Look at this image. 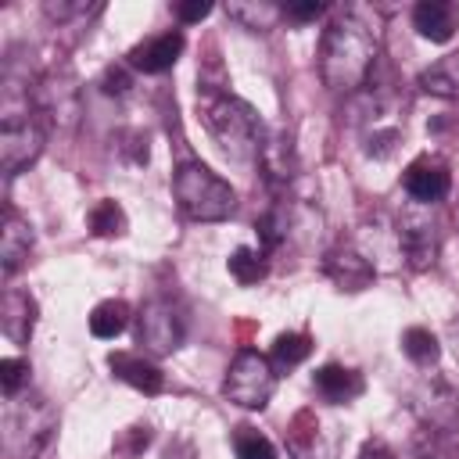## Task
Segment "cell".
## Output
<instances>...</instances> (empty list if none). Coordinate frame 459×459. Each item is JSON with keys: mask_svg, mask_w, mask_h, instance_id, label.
I'll return each mask as SVG.
<instances>
[{"mask_svg": "<svg viewBox=\"0 0 459 459\" xmlns=\"http://www.w3.org/2000/svg\"><path fill=\"white\" fill-rule=\"evenodd\" d=\"M380 14L366 4L341 7L319 39V75L333 93H355L369 82L373 65L380 57Z\"/></svg>", "mask_w": 459, "mask_h": 459, "instance_id": "cell-1", "label": "cell"}, {"mask_svg": "<svg viewBox=\"0 0 459 459\" xmlns=\"http://www.w3.org/2000/svg\"><path fill=\"white\" fill-rule=\"evenodd\" d=\"M197 111H201V122L212 133V140L230 158L258 161L269 133H265L258 111L247 100H240V97H233V93H226L219 86H201L197 90Z\"/></svg>", "mask_w": 459, "mask_h": 459, "instance_id": "cell-2", "label": "cell"}, {"mask_svg": "<svg viewBox=\"0 0 459 459\" xmlns=\"http://www.w3.org/2000/svg\"><path fill=\"white\" fill-rule=\"evenodd\" d=\"M172 194H176V204L186 219L194 222H222L237 212V194L233 186L212 172L208 165L201 161H183L172 176Z\"/></svg>", "mask_w": 459, "mask_h": 459, "instance_id": "cell-3", "label": "cell"}, {"mask_svg": "<svg viewBox=\"0 0 459 459\" xmlns=\"http://www.w3.org/2000/svg\"><path fill=\"white\" fill-rule=\"evenodd\" d=\"M276 391V366L269 355L255 348H240L222 377V394L226 402L240 409H265Z\"/></svg>", "mask_w": 459, "mask_h": 459, "instance_id": "cell-4", "label": "cell"}, {"mask_svg": "<svg viewBox=\"0 0 459 459\" xmlns=\"http://www.w3.org/2000/svg\"><path fill=\"white\" fill-rule=\"evenodd\" d=\"M32 108L47 118L54 129H75L82 118V86L72 65L47 68L32 86Z\"/></svg>", "mask_w": 459, "mask_h": 459, "instance_id": "cell-5", "label": "cell"}, {"mask_svg": "<svg viewBox=\"0 0 459 459\" xmlns=\"http://www.w3.org/2000/svg\"><path fill=\"white\" fill-rule=\"evenodd\" d=\"M57 430V409L47 398H25L7 420V459H36Z\"/></svg>", "mask_w": 459, "mask_h": 459, "instance_id": "cell-6", "label": "cell"}, {"mask_svg": "<svg viewBox=\"0 0 459 459\" xmlns=\"http://www.w3.org/2000/svg\"><path fill=\"white\" fill-rule=\"evenodd\" d=\"M43 126L29 111H4L0 122V169L4 176H18L43 154Z\"/></svg>", "mask_w": 459, "mask_h": 459, "instance_id": "cell-7", "label": "cell"}, {"mask_svg": "<svg viewBox=\"0 0 459 459\" xmlns=\"http://www.w3.org/2000/svg\"><path fill=\"white\" fill-rule=\"evenodd\" d=\"M183 333H186L183 316L165 298H151L136 316V341L151 355H172L183 344Z\"/></svg>", "mask_w": 459, "mask_h": 459, "instance_id": "cell-8", "label": "cell"}, {"mask_svg": "<svg viewBox=\"0 0 459 459\" xmlns=\"http://www.w3.org/2000/svg\"><path fill=\"white\" fill-rule=\"evenodd\" d=\"M398 247H402V258L409 269L423 273L437 262V251H441V233H437V222L423 212H405L398 219Z\"/></svg>", "mask_w": 459, "mask_h": 459, "instance_id": "cell-9", "label": "cell"}, {"mask_svg": "<svg viewBox=\"0 0 459 459\" xmlns=\"http://www.w3.org/2000/svg\"><path fill=\"white\" fill-rule=\"evenodd\" d=\"M323 276L337 287V290H366L373 280H377V265L373 258H366L359 247L351 244H333L326 255H323Z\"/></svg>", "mask_w": 459, "mask_h": 459, "instance_id": "cell-10", "label": "cell"}, {"mask_svg": "<svg viewBox=\"0 0 459 459\" xmlns=\"http://www.w3.org/2000/svg\"><path fill=\"white\" fill-rule=\"evenodd\" d=\"M183 47H186L183 32H179V29H169V32H158V36L136 43V47L126 54V65H129L133 72H143V75H161V72H169V68L179 61Z\"/></svg>", "mask_w": 459, "mask_h": 459, "instance_id": "cell-11", "label": "cell"}, {"mask_svg": "<svg viewBox=\"0 0 459 459\" xmlns=\"http://www.w3.org/2000/svg\"><path fill=\"white\" fill-rule=\"evenodd\" d=\"M402 186H405V194H409L416 204H437V201L448 194V186H452V172H448L445 161L423 154V158H416V161L405 169Z\"/></svg>", "mask_w": 459, "mask_h": 459, "instance_id": "cell-12", "label": "cell"}, {"mask_svg": "<svg viewBox=\"0 0 459 459\" xmlns=\"http://www.w3.org/2000/svg\"><path fill=\"white\" fill-rule=\"evenodd\" d=\"M312 387L323 402L330 405H348L355 402L362 391H366V380L359 369H348V366H337V362H326L312 373Z\"/></svg>", "mask_w": 459, "mask_h": 459, "instance_id": "cell-13", "label": "cell"}, {"mask_svg": "<svg viewBox=\"0 0 459 459\" xmlns=\"http://www.w3.org/2000/svg\"><path fill=\"white\" fill-rule=\"evenodd\" d=\"M412 25L430 43H448L459 29V4L452 0H420L412 7Z\"/></svg>", "mask_w": 459, "mask_h": 459, "instance_id": "cell-14", "label": "cell"}, {"mask_svg": "<svg viewBox=\"0 0 459 459\" xmlns=\"http://www.w3.org/2000/svg\"><path fill=\"white\" fill-rule=\"evenodd\" d=\"M32 251V226L29 219H22L14 208L4 212V233H0V269L4 276H14Z\"/></svg>", "mask_w": 459, "mask_h": 459, "instance_id": "cell-15", "label": "cell"}, {"mask_svg": "<svg viewBox=\"0 0 459 459\" xmlns=\"http://www.w3.org/2000/svg\"><path fill=\"white\" fill-rule=\"evenodd\" d=\"M108 366H111V373H115L122 384H129V387H136V391H143V394H158V391L165 387V373H161L151 359H143V355L111 351V355H108Z\"/></svg>", "mask_w": 459, "mask_h": 459, "instance_id": "cell-16", "label": "cell"}, {"mask_svg": "<svg viewBox=\"0 0 459 459\" xmlns=\"http://www.w3.org/2000/svg\"><path fill=\"white\" fill-rule=\"evenodd\" d=\"M36 298L29 290H7L4 294V305H0V326L4 333L14 341V344H29L32 330H36Z\"/></svg>", "mask_w": 459, "mask_h": 459, "instance_id": "cell-17", "label": "cell"}, {"mask_svg": "<svg viewBox=\"0 0 459 459\" xmlns=\"http://www.w3.org/2000/svg\"><path fill=\"white\" fill-rule=\"evenodd\" d=\"M319 427L323 423H319V416L312 409H301L294 416V423L287 427V437H290V452L298 459H333L337 455V445H323L326 430H319Z\"/></svg>", "mask_w": 459, "mask_h": 459, "instance_id": "cell-18", "label": "cell"}, {"mask_svg": "<svg viewBox=\"0 0 459 459\" xmlns=\"http://www.w3.org/2000/svg\"><path fill=\"white\" fill-rule=\"evenodd\" d=\"M258 165H262V172H265V179L273 186H287L290 183V176H294V147H290V133L287 129H276V133L265 136Z\"/></svg>", "mask_w": 459, "mask_h": 459, "instance_id": "cell-19", "label": "cell"}, {"mask_svg": "<svg viewBox=\"0 0 459 459\" xmlns=\"http://www.w3.org/2000/svg\"><path fill=\"white\" fill-rule=\"evenodd\" d=\"M409 459H459L455 452V430L437 423H420L409 441Z\"/></svg>", "mask_w": 459, "mask_h": 459, "instance_id": "cell-20", "label": "cell"}, {"mask_svg": "<svg viewBox=\"0 0 459 459\" xmlns=\"http://www.w3.org/2000/svg\"><path fill=\"white\" fill-rule=\"evenodd\" d=\"M420 90L430 93V97H441V100H459V50L430 61L423 72H420Z\"/></svg>", "mask_w": 459, "mask_h": 459, "instance_id": "cell-21", "label": "cell"}, {"mask_svg": "<svg viewBox=\"0 0 459 459\" xmlns=\"http://www.w3.org/2000/svg\"><path fill=\"white\" fill-rule=\"evenodd\" d=\"M226 14L240 29H247V32H273L283 22V4H273V0H237V4H226Z\"/></svg>", "mask_w": 459, "mask_h": 459, "instance_id": "cell-22", "label": "cell"}, {"mask_svg": "<svg viewBox=\"0 0 459 459\" xmlns=\"http://www.w3.org/2000/svg\"><path fill=\"white\" fill-rule=\"evenodd\" d=\"M255 233H258V244H262L265 255L276 251V247L287 240V233H290V208H287L283 201L269 204V208L255 219Z\"/></svg>", "mask_w": 459, "mask_h": 459, "instance_id": "cell-23", "label": "cell"}, {"mask_svg": "<svg viewBox=\"0 0 459 459\" xmlns=\"http://www.w3.org/2000/svg\"><path fill=\"white\" fill-rule=\"evenodd\" d=\"M129 316L133 312H129V305L122 298H108L90 312V333L100 337V341H111L129 326Z\"/></svg>", "mask_w": 459, "mask_h": 459, "instance_id": "cell-24", "label": "cell"}, {"mask_svg": "<svg viewBox=\"0 0 459 459\" xmlns=\"http://www.w3.org/2000/svg\"><path fill=\"white\" fill-rule=\"evenodd\" d=\"M226 269H230V276H233L240 287H251V283L265 280V273H269V258H265L262 247H247V244H240V247L226 258Z\"/></svg>", "mask_w": 459, "mask_h": 459, "instance_id": "cell-25", "label": "cell"}, {"mask_svg": "<svg viewBox=\"0 0 459 459\" xmlns=\"http://www.w3.org/2000/svg\"><path fill=\"white\" fill-rule=\"evenodd\" d=\"M86 222H90V233H93V237H122V233L129 230V219H126L122 204L111 201V197L97 201V204L90 208Z\"/></svg>", "mask_w": 459, "mask_h": 459, "instance_id": "cell-26", "label": "cell"}, {"mask_svg": "<svg viewBox=\"0 0 459 459\" xmlns=\"http://www.w3.org/2000/svg\"><path fill=\"white\" fill-rule=\"evenodd\" d=\"M308 351H312L308 333H301V330H287V333H280V337L273 341L269 359H273V366H276V369H290V366L305 362V359H308Z\"/></svg>", "mask_w": 459, "mask_h": 459, "instance_id": "cell-27", "label": "cell"}, {"mask_svg": "<svg viewBox=\"0 0 459 459\" xmlns=\"http://www.w3.org/2000/svg\"><path fill=\"white\" fill-rule=\"evenodd\" d=\"M402 351H405V359L416 362V366H434L437 355H441V344H437V337H434L427 326H409V330L402 333Z\"/></svg>", "mask_w": 459, "mask_h": 459, "instance_id": "cell-28", "label": "cell"}, {"mask_svg": "<svg viewBox=\"0 0 459 459\" xmlns=\"http://www.w3.org/2000/svg\"><path fill=\"white\" fill-rule=\"evenodd\" d=\"M233 452H237V459H276L273 441L255 427H237L233 430Z\"/></svg>", "mask_w": 459, "mask_h": 459, "instance_id": "cell-29", "label": "cell"}, {"mask_svg": "<svg viewBox=\"0 0 459 459\" xmlns=\"http://www.w3.org/2000/svg\"><path fill=\"white\" fill-rule=\"evenodd\" d=\"M25 380H29V362L25 359H0V387H4L7 398H14Z\"/></svg>", "mask_w": 459, "mask_h": 459, "instance_id": "cell-30", "label": "cell"}, {"mask_svg": "<svg viewBox=\"0 0 459 459\" xmlns=\"http://www.w3.org/2000/svg\"><path fill=\"white\" fill-rule=\"evenodd\" d=\"M129 86H133L129 65H111V68H104V75H100V90H104V93L122 97V93H129Z\"/></svg>", "mask_w": 459, "mask_h": 459, "instance_id": "cell-31", "label": "cell"}, {"mask_svg": "<svg viewBox=\"0 0 459 459\" xmlns=\"http://www.w3.org/2000/svg\"><path fill=\"white\" fill-rule=\"evenodd\" d=\"M326 11V4H319V0H305V4H283V22H312V18H319Z\"/></svg>", "mask_w": 459, "mask_h": 459, "instance_id": "cell-32", "label": "cell"}, {"mask_svg": "<svg viewBox=\"0 0 459 459\" xmlns=\"http://www.w3.org/2000/svg\"><path fill=\"white\" fill-rule=\"evenodd\" d=\"M208 14H212V4H204V0H194V4H176V18H179L183 25L201 22V18H208Z\"/></svg>", "mask_w": 459, "mask_h": 459, "instance_id": "cell-33", "label": "cell"}, {"mask_svg": "<svg viewBox=\"0 0 459 459\" xmlns=\"http://www.w3.org/2000/svg\"><path fill=\"white\" fill-rule=\"evenodd\" d=\"M359 459H398L384 441H366L362 445V452H359Z\"/></svg>", "mask_w": 459, "mask_h": 459, "instance_id": "cell-34", "label": "cell"}, {"mask_svg": "<svg viewBox=\"0 0 459 459\" xmlns=\"http://www.w3.org/2000/svg\"><path fill=\"white\" fill-rule=\"evenodd\" d=\"M445 344H448V351H452V359L459 362V319H452V323L445 326Z\"/></svg>", "mask_w": 459, "mask_h": 459, "instance_id": "cell-35", "label": "cell"}]
</instances>
